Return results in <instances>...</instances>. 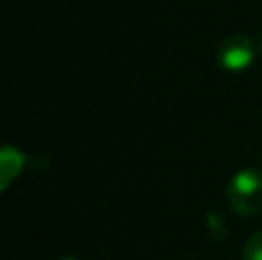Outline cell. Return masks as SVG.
I'll use <instances>...</instances> for the list:
<instances>
[{
  "instance_id": "1",
  "label": "cell",
  "mask_w": 262,
  "mask_h": 260,
  "mask_svg": "<svg viewBox=\"0 0 262 260\" xmlns=\"http://www.w3.org/2000/svg\"><path fill=\"white\" fill-rule=\"evenodd\" d=\"M228 205L242 216H255L262 212V175L253 168H244L232 175L228 184Z\"/></svg>"
},
{
  "instance_id": "2",
  "label": "cell",
  "mask_w": 262,
  "mask_h": 260,
  "mask_svg": "<svg viewBox=\"0 0 262 260\" xmlns=\"http://www.w3.org/2000/svg\"><path fill=\"white\" fill-rule=\"evenodd\" d=\"M219 64L226 72H244L255 55V44L246 35H230L219 44Z\"/></svg>"
},
{
  "instance_id": "3",
  "label": "cell",
  "mask_w": 262,
  "mask_h": 260,
  "mask_svg": "<svg viewBox=\"0 0 262 260\" xmlns=\"http://www.w3.org/2000/svg\"><path fill=\"white\" fill-rule=\"evenodd\" d=\"M23 164H26V157L14 145H5L3 157H0V173H3V184L0 187L7 189L14 182V178H18V173L23 170Z\"/></svg>"
},
{
  "instance_id": "4",
  "label": "cell",
  "mask_w": 262,
  "mask_h": 260,
  "mask_svg": "<svg viewBox=\"0 0 262 260\" xmlns=\"http://www.w3.org/2000/svg\"><path fill=\"white\" fill-rule=\"evenodd\" d=\"M242 260H262V230L253 233L244 244Z\"/></svg>"
},
{
  "instance_id": "5",
  "label": "cell",
  "mask_w": 262,
  "mask_h": 260,
  "mask_svg": "<svg viewBox=\"0 0 262 260\" xmlns=\"http://www.w3.org/2000/svg\"><path fill=\"white\" fill-rule=\"evenodd\" d=\"M260 55H262V37H260Z\"/></svg>"
},
{
  "instance_id": "6",
  "label": "cell",
  "mask_w": 262,
  "mask_h": 260,
  "mask_svg": "<svg viewBox=\"0 0 262 260\" xmlns=\"http://www.w3.org/2000/svg\"><path fill=\"white\" fill-rule=\"evenodd\" d=\"M64 260H76V258H64Z\"/></svg>"
}]
</instances>
